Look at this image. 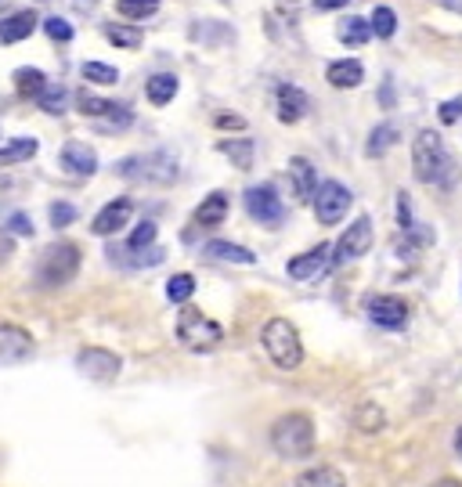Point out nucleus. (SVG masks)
I'll return each mask as SVG.
<instances>
[{
    "label": "nucleus",
    "mask_w": 462,
    "mask_h": 487,
    "mask_svg": "<svg viewBox=\"0 0 462 487\" xmlns=\"http://www.w3.org/2000/svg\"><path fill=\"white\" fill-rule=\"evenodd\" d=\"M40 152V141L36 137H15L0 148V167H15V163H26Z\"/></svg>",
    "instance_id": "b1692460"
},
{
    "label": "nucleus",
    "mask_w": 462,
    "mask_h": 487,
    "mask_svg": "<svg viewBox=\"0 0 462 487\" xmlns=\"http://www.w3.org/2000/svg\"><path fill=\"white\" fill-rule=\"evenodd\" d=\"M213 123H217L221 130H242V127H246V119H242V116H217Z\"/></svg>",
    "instance_id": "37998d69"
},
{
    "label": "nucleus",
    "mask_w": 462,
    "mask_h": 487,
    "mask_svg": "<svg viewBox=\"0 0 462 487\" xmlns=\"http://www.w3.org/2000/svg\"><path fill=\"white\" fill-rule=\"evenodd\" d=\"M325 80H329L336 91H351V87H358V84L365 80V66H362L358 58H344V62H333V66L325 69Z\"/></svg>",
    "instance_id": "dca6fc26"
},
{
    "label": "nucleus",
    "mask_w": 462,
    "mask_h": 487,
    "mask_svg": "<svg viewBox=\"0 0 462 487\" xmlns=\"http://www.w3.org/2000/svg\"><path fill=\"white\" fill-rule=\"evenodd\" d=\"M394 141H397V130H394L390 123H383V127H375V130L369 134L365 152H369V156H383L386 148H394Z\"/></svg>",
    "instance_id": "2f4dec72"
},
{
    "label": "nucleus",
    "mask_w": 462,
    "mask_h": 487,
    "mask_svg": "<svg viewBox=\"0 0 462 487\" xmlns=\"http://www.w3.org/2000/svg\"><path fill=\"white\" fill-rule=\"evenodd\" d=\"M36 25H40V22H36L33 11H15V15L0 18V44H18V40H26Z\"/></svg>",
    "instance_id": "a211bd4d"
},
{
    "label": "nucleus",
    "mask_w": 462,
    "mask_h": 487,
    "mask_svg": "<svg viewBox=\"0 0 462 487\" xmlns=\"http://www.w3.org/2000/svg\"><path fill=\"white\" fill-rule=\"evenodd\" d=\"M156 235H159V228H156L152 220H141V224L134 228V235L127 238V249H130V253H141V249H152Z\"/></svg>",
    "instance_id": "c756f323"
},
{
    "label": "nucleus",
    "mask_w": 462,
    "mask_h": 487,
    "mask_svg": "<svg viewBox=\"0 0 462 487\" xmlns=\"http://www.w3.org/2000/svg\"><path fill=\"white\" fill-rule=\"evenodd\" d=\"M351 0H314V7L318 11H340V7H347Z\"/></svg>",
    "instance_id": "c03bdc74"
},
{
    "label": "nucleus",
    "mask_w": 462,
    "mask_h": 487,
    "mask_svg": "<svg viewBox=\"0 0 462 487\" xmlns=\"http://www.w3.org/2000/svg\"><path fill=\"white\" fill-rule=\"evenodd\" d=\"M445 7H452V11H462V0H441Z\"/></svg>",
    "instance_id": "de8ad7c7"
},
{
    "label": "nucleus",
    "mask_w": 462,
    "mask_h": 487,
    "mask_svg": "<svg viewBox=\"0 0 462 487\" xmlns=\"http://www.w3.org/2000/svg\"><path fill=\"white\" fill-rule=\"evenodd\" d=\"M272 448H275L282 459H311V451H314V422H311V415H303V411H289V415H282L275 419V426H272Z\"/></svg>",
    "instance_id": "7ed1b4c3"
},
{
    "label": "nucleus",
    "mask_w": 462,
    "mask_h": 487,
    "mask_svg": "<svg viewBox=\"0 0 462 487\" xmlns=\"http://www.w3.org/2000/svg\"><path fill=\"white\" fill-rule=\"evenodd\" d=\"M434 487H462V481H456V477H441Z\"/></svg>",
    "instance_id": "a18cd8bd"
},
{
    "label": "nucleus",
    "mask_w": 462,
    "mask_h": 487,
    "mask_svg": "<svg viewBox=\"0 0 462 487\" xmlns=\"http://www.w3.org/2000/svg\"><path fill=\"white\" fill-rule=\"evenodd\" d=\"M105 40L116 44V47H138L141 44V33L138 29H127V25H105Z\"/></svg>",
    "instance_id": "f704fd0d"
},
{
    "label": "nucleus",
    "mask_w": 462,
    "mask_h": 487,
    "mask_svg": "<svg viewBox=\"0 0 462 487\" xmlns=\"http://www.w3.org/2000/svg\"><path fill=\"white\" fill-rule=\"evenodd\" d=\"M412 170L430 188H452L459 181V163L452 159L445 137L437 130H419L412 141Z\"/></svg>",
    "instance_id": "f257e3e1"
},
{
    "label": "nucleus",
    "mask_w": 462,
    "mask_h": 487,
    "mask_svg": "<svg viewBox=\"0 0 462 487\" xmlns=\"http://www.w3.org/2000/svg\"><path fill=\"white\" fill-rule=\"evenodd\" d=\"M119 174L130 181H149V185H170L178 178V163L167 152H152V156H130L119 163Z\"/></svg>",
    "instance_id": "423d86ee"
},
{
    "label": "nucleus",
    "mask_w": 462,
    "mask_h": 487,
    "mask_svg": "<svg viewBox=\"0 0 462 487\" xmlns=\"http://www.w3.org/2000/svg\"><path fill=\"white\" fill-rule=\"evenodd\" d=\"M202 253H206V257H213V260H228V264H257V257H253L246 246H235V242H221V238L206 242V246H202Z\"/></svg>",
    "instance_id": "412c9836"
},
{
    "label": "nucleus",
    "mask_w": 462,
    "mask_h": 487,
    "mask_svg": "<svg viewBox=\"0 0 462 487\" xmlns=\"http://www.w3.org/2000/svg\"><path fill=\"white\" fill-rule=\"evenodd\" d=\"M116 11L123 18H149L159 11V0H116Z\"/></svg>",
    "instance_id": "473e14b6"
},
{
    "label": "nucleus",
    "mask_w": 462,
    "mask_h": 487,
    "mask_svg": "<svg viewBox=\"0 0 462 487\" xmlns=\"http://www.w3.org/2000/svg\"><path fill=\"white\" fill-rule=\"evenodd\" d=\"M84 80H87V84H101V87H108V84H116V80H119V73H116L112 66L87 62V66H84Z\"/></svg>",
    "instance_id": "c9c22d12"
},
{
    "label": "nucleus",
    "mask_w": 462,
    "mask_h": 487,
    "mask_svg": "<svg viewBox=\"0 0 462 487\" xmlns=\"http://www.w3.org/2000/svg\"><path fill=\"white\" fill-rule=\"evenodd\" d=\"M289 178H293L296 198H314V188H318V174H314V167H311L303 156H293V159H289Z\"/></svg>",
    "instance_id": "6ab92c4d"
},
{
    "label": "nucleus",
    "mask_w": 462,
    "mask_h": 487,
    "mask_svg": "<svg viewBox=\"0 0 462 487\" xmlns=\"http://www.w3.org/2000/svg\"><path fill=\"white\" fill-rule=\"evenodd\" d=\"M459 116H462V97H452V101L441 105V123H445V127L459 123Z\"/></svg>",
    "instance_id": "ea45409f"
},
{
    "label": "nucleus",
    "mask_w": 462,
    "mask_h": 487,
    "mask_svg": "<svg viewBox=\"0 0 462 487\" xmlns=\"http://www.w3.org/2000/svg\"><path fill=\"white\" fill-rule=\"evenodd\" d=\"M369 318L383 329H405L408 325V303L401 296H372Z\"/></svg>",
    "instance_id": "ddd939ff"
},
{
    "label": "nucleus",
    "mask_w": 462,
    "mask_h": 487,
    "mask_svg": "<svg viewBox=\"0 0 462 487\" xmlns=\"http://www.w3.org/2000/svg\"><path fill=\"white\" fill-rule=\"evenodd\" d=\"M397 220H401L405 231H412V209H408V195L405 192L397 195Z\"/></svg>",
    "instance_id": "a19ab883"
},
{
    "label": "nucleus",
    "mask_w": 462,
    "mask_h": 487,
    "mask_svg": "<svg viewBox=\"0 0 462 487\" xmlns=\"http://www.w3.org/2000/svg\"><path fill=\"white\" fill-rule=\"evenodd\" d=\"M372 242H375L372 220L369 217H358V220L340 235V242L333 246V264H354V260H362L372 249Z\"/></svg>",
    "instance_id": "6e6552de"
},
{
    "label": "nucleus",
    "mask_w": 462,
    "mask_h": 487,
    "mask_svg": "<svg viewBox=\"0 0 462 487\" xmlns=\"http://www.w3.org/2000/svg\"><path fill=\"white\" fill-rule=\"evenodd\" d=\"M77 369L87 380H94V383H112L123 372V358L112 354V350H105V347H84L77 354Z\"/></svg>",
    "instance_id": "1a4fd4ad"
},
{
    "label": "nucleus",
    "mask_w": 462,
    "mask_h": 487,
    "mask_svg": "<svg viewBox=\"0 0 462 487\" xmlns=\"http://www.w3.org/2000/svg\"><path fill=\"white\" fill-rule=\"evenodd\" d=\"M354 430H362V433H383L386 430V411L375 401H362L354 408Z\"/></svg>",
    "instance_id": "4be33fe9"
},
{
    "label": "nucleus",
    "mask_w": 462,
    "mask_h": 487,
    "mask_svg": "<svg viewBox=\"0 0 462 487\" xmlns=\"http://www.w3.org/2000/svg\"><path fill=\"white\" fill-rule=\"evenodd\" d=\"M178 340L185 343L188 350L206 354V350H217V347L224 343V329H221L210 314H202V310L181 303V314H178Z\"/></svg>",
    "instance_id": "20e7f679"
},
{
    "label": "nucleus",
    "mask_w": 462,
    "mask_h": 487,
    "mask_svg": "<svg viewBox=\"0 0 462 487\" xmlns=\"http://www.w3.org/2000/svg\"><path fill=\"white\" fill-rule=\"evenodd\" d=\"M333 268H336V264H333V246L322 242V246H314V249L293 257L285 271H289V279H296V282H318V279L329 275Z\"/></svg>",
    "instance_id": "9d476101"
},
{
    "label": "nucleus",
    "mask_w": 462,
    "mask_h": 487,
    "mask_svg": "<svg viewBox=\"0 0 462 487\" xmlns=\"http://www.w3.org/2000/svg\"><path fill=\"white\" fill-rule=\"evenodd\" d=\"M217 152L228 156L239 170H253V141H250V137H235V141L228 137V141L217 145Z\"/></svg>",
    "instance_id": "393cba45"
},
{
    "label": "nucleus",
    "mask_w": 462,
    "mask_h": 487,
    "mask_svg": "<svg viewBox=\"0 0 462 487\" xmlns=\"http://www.w3.org/2000/svg\"><path fill=\"white\" fill-rule=\"evenodd\" d=\"M77 105H80V112H84V116H91V119H101V116H119V119H130L123 105H112V101H105V97H98V95H87V91L77 97Z\"/></svg>",
    "instance_id": "a878e982"
},
{
    "label": "nucleus",
    "mask_w": 462,
    "mask_h": 487,
    "mask_svg": "<svg viewBox=\"0 0 462 487\" xmlns=\"http://www.w3.org/2000/svg\"><path fill=\"white\" fill-rule=\"evenodd\" d=\"M33 350H36V343L22 325H11V321L0 325V361L4 365H18V361L33 358Z\"/></svg>",
    "instance_id": "f8f14e48"
},
{
    "label": "nucleus",
    "mask_w": 462,
    "mask_h": 487,
    "mask_svg": "<svg viewBox=\"0 0 462 487\" xmlns=\"http://www.w3.org/2000/svg\"><path fill=\"white\" fill-rule=\"evenodd\" d=\"M77 220V206H69V202H55L51 206V224L55 228H69Z\"/></svg>",
    "instance_id": "58836bf2"
},
{
    "label": "nucleus",
    "mask_w": 462,
    "mask_h": 487,
    "mask_svg": "<svg viewBox=\"0 0 462 487\" xmlns=\"http://www.w3.org/2000/svg\"><path fill=\"white\" fill-rule=\"evenodd\" d=\"M261 343H264V354L272 358V365L282 372H296L303 365V340L289 318H272L261 332Z\"/></svg>",
    "instance_id": "f03ea898"
},
{
    "label": "nucleus",
    "mask_w": 462,
    "mask_h": 487,
    "mask_svg": "<svg viewBox=\"0 0 462 487\" xmlns=\"http://www.w3.org/2000/svg\"><path fill=\"white\" fill-rule=\"evenodd\" d=\"M296 487H347V477L336 466H311L296 477Z\"/></svg>",
    "instance_id": "5701e85b"
},
{
    "label": "nucleus",
    "mask_w": 462,
    "mask_h": 487,
    "mask_svg": "<svg viewBox=\"0 0 462 487\" xmlns=\"http://www.w3.org/2000/svg\"><path fill=\"white\" fill-rule=\"evenodd\" d=\"M224 217H228V195L224 192L206 195L199 202V209H195V224L199 228H217V224H224Z\"/></svg>",
    "instance_id": "aec40b11"
},
{
    "label": "nucleus",
    "mask_w": 462,
    "mask_h": 487,
    "mask_svg": "<svg viewBox=\"0 0 462 487\" xmlns=\"http://www.w3.org/2000/svg\"><path fill=\"white\" fill-rule=\"evenodd\" d=\"M134 217V202L130 198H112V202H105L101 209H98V217H94L91 231L94 235H116L119 228H127V220Z\"/></svg>",
    "instance_id": "4468645a"
},
{
    "label": "nucleus",
    "mask_w": 462,
    "mask_h": 487,
    "mask_svg": "<svg viewBox=\"0 0 462 487\" xmlns=\"http://www.w3.org/2000/svg\"><path fill=\"white\" fill-rule=\"evenodd\" d=\"M372 33L375 36H383V40H390L394 33H397V15L390 11V7H372Z\"/></svg>",
    "instance_id": "7c9ffc66"
},
{
    "label": "nucleus",
    "mask_w": 462,
    "mask_h": 487,
    "mask_svg": "<svg viewBox=\"0 0 462 487\" xmlns=\"http://www.w3.org/2000/svg\"><path fill=\"white\" fill-rule=\"evenodd\" d=\"M145 95H149L152 105L174 101V95H178V76H174V73H156V76L145 84Z\"/></svg>",
    "instance_id": "bb28decb"
},
{
    "label": "nucleus",
    "mask_w": 462,
    "mask_h": 487,
    "mask_svg": "<svg viewBox=\"0 0 462 487\" xmlns=\"http://www.w3.org/2000/svg\"><path fill=\"white\" fill-rule=\"evenodd\" d=\"M347 47H362L365 40L372 36V25L365 18H347V22H340V33H336Z\"/></svg>",
    "instance_id": "c85d7f7f"
},
{
    "label": "nucleus",
    "mask_w": 462,
    "mask_h": 487,
    "mask_svg": "<svg viewBox=\"0 0 462 487\" xmlns=\"http://www.w3.org/2000/svg\"><path fill=\"white\" fill-rule=\"evenodd\" d=\"M314 217L322 220V224H340L344 217H347V209H351V202H354V195L347 185H340V181H322L318 188H314Z\"/></svg>",
    "instance_id": "0eeeda50"
},
{
    "label": "nucleus",
    "mask_w": 462,
    "mask_h": 487,
    "mask_svg": "<svg viewBox=\"0 0 462 487\" xmlns=\"http://www.w3.org/2000/svg\"><path fill=\"white\" fill-rule=\"evenodd\" d=\"M303 112H307V95L296 84H282L278 87V119L296 123V119H303Z\"/></svg>",
    "instance_id": "f3484780"
},
{
    "label": "nucleus",
    "mask_w": 462,
    "mask_h": 487,
    "mask_svg": "<svg viewBox=\"0 0 462 487\" xmlns=\"http://www.w3.org/2000/svg\"><path fill=\"white\" fill-rule=\"evenodd\" d=\"M15 91L26 97H36L44 87H47V76L40 73V69H29V66H22V69H15Z\"/></svg>",
    "instance_id": "cd10ccee"
},
{
    "label": "nucleus",
    "mask_w": 462,
    "mask_h": 487,
    "mask_svg": "<svg viewBox=\"0 0 462 487\" xmlns=\"http://www.w3.org/2000/svg\"><path fill=\"white\" fill-rule=\"evenodd\" d=\"M62 167L73 174V178H91L98 170V152H94L87 141H66L62 148Z\"/></svg>",
    "instance_id": "2eb2a0df"
},
{
    "label": "nucleus",
    "mask_w": 462,
    "mask_h": 487,
    "mask_svg": "<svg viewBox=\"0 0 462 487\" xmlns=\"http://www.w3.org/2000/svg\"><path fill=\"white\" fill-rule=\"evenodd\" d=\"M246 213L268 228H278L285 217V206L272 185H253V188H246Z\"/></svg>",
    "instance_id": "9b49d317"
},
{
    "label": "nucleus",
    "mask_w": 462,
    "mask_h": 487,
    "mask_svg": "<svg viewBox=\"0 0 462 487\" xmlns=\"http://www.w3.org/2000/svg\"><path fill=\"white\" fill-rule=\"evenodd\" d=\"M36 101H40V108H44V112L58 116V112H66V101H69V95H66L62 87H58V91H55V87H44V91L36 95Z\"/></svg>",
    "instance_id": "e433bc0d"
},
{
    "label": "nucleus",
    "mask_w": 462,
    "mask_h": 487,
    "mask_svg": "<svg viewBox=\"0 0 462 487\" xmlns=\"http://www.w3.org/2000/svg\"><path fill=\"white\" fill-rule=\"evenodd\" d=\"M80 271V249L73 242H55L40 253V264H36V279L40 286L47 289H58V286H69Z\"/></svg>",
    "instance_id": "39448f33"
},
{
    "label": "nucleus",
    "mask_w": 462,
    "mask_h": 487,
    "mask_svg": "<svg viewBox=\"0 0 462 487\" xmlns=\"http://www.w3.org/2000/svg\"><path fill=\"white\" fill-rule=\"evenodd\" d=\"M456 455H459V459H462V426H459V430H456Z\"/></svg>",
    "instance_id": "49530a36"
},
{
    "label": "nucleus",
    "mask_w": 462,
    "mask_h": 487,
    "mask_svg": "<svg viewBox=\"0 0 462 487\" xmlns=\"http://www.w3.org/2000/svg\"><path fill=\"white\" fill-rule=\"evenodd\" d=\"M44 33H47L55 44H69V40H73V25H69L66 18H58V15H51V18L44 22Z\"/></svg>",
    "instance_id": "4c0bfd02"
},
{
    "label": "nucleus",
    "mask_w": 462,
    "mask_h": 487,
    "mask_svg": "<svg viewBox=\"0 0 462 487\" xmlns=\"http://www.w3.org/2000/svg\"><path fill=\"white\" fill-rule=\"evenodd\" d=\"M7 228H11L15 235H33V224H29V217H26V213H15V217L7 220Z\"/></svg>",
    "instance_id": "79ce46f5"
},
{
    "label": "nucleus",
    "mask_w": 462,
    "mask_h": 487,
    "mask_svg": "<svg viewBox=\"0 0 462 487\" xmlns=\"http://www.w3.org/2000/svg\"><path fill=\"white\" fill-rule=\"evenodd\" d=\"M167 296H170V303H188L191 296H195V279L191 275H174L170 282H167Z\"/></svg>",
    "instance_id": "72a5a7b5"
}]
</instances>
